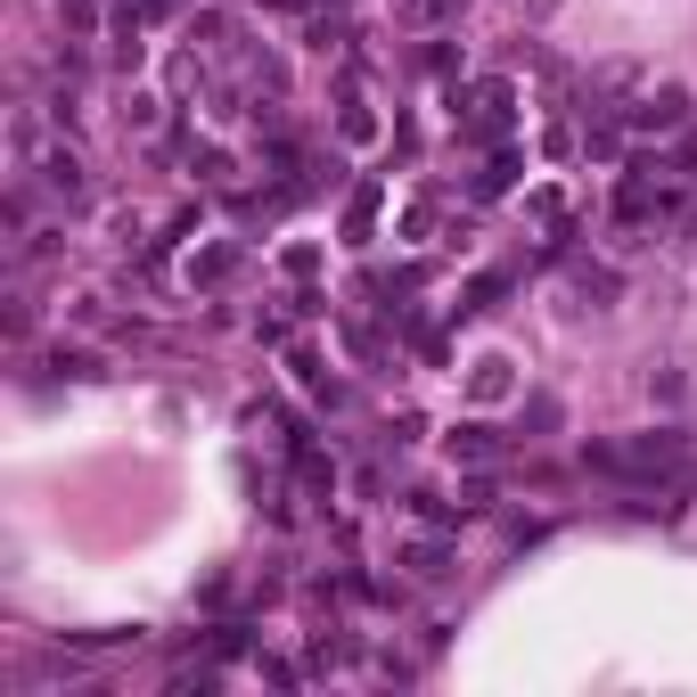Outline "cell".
Returning a JSON list of instances; mask_svg holds the SVG:
<instances>
[{"instance_id":"6da1fadb","label":"cell","mask_w":697,"mask_h":697,"mask_svg":"<svg viewBox=\"0 0 697 697\" xmlns=\"http://www.w3.org/2000/svg\"><path fill=\"white\" fill-rule=\"evenodd\" d=\"M681 459H689V435L657 427V435H632V443H599L590 468H607V476H665V468H681Z\"/></svg>"},{"instance_id":"7a4b0ae2","label":"cell","mask_w":697,"mask_h":697,"mask_svg":"<svg viewBox=\"0 0 697 697\" xmlns=\"http://www.w3.org/2000/svg\"><path fill=\"white\" fill-rule=\"evenodd\" d=\"M624 123H632V132H681V123H689V91H681V82H657V91H640L624 108Z\"/></svg>"},{"instance_id":"3957f363","label":"cell","mask_w":697,"mask_h":697,"mask_svg":"<svg viewBox=\"0 0 697 697\" xmlns=\"http://www.w3.org/2000/svg\"><path fill=\"white\" fill-rule=\"evenodd\" d=\"M26 173H33L41 189H50L58 205H82V198H91V173H82V156H74V148H41Z\"/></svg>"},{"instance_id":"277c9868","label":"cell","mask_w":697,"mask_h":697,"mask_svg":"<svg viewBox=\"0 0 697 697\" xmlns=\"http://www.w3.org/2000/svg\"><path fill=\"white\" fill-rule=\"evenodd\" d=\"M452 459H501V435L493 427H452Z\"/></svg>"},{"instance_id":"5b68a950","label":"cell","mask_w":697,"mask_h":697,"mask_svg":"<svg viewBox=\"0 0 697 697\" xmlns=\"http://www.w3.org/2000/svg\"><path fill=\"white\" fill-rule=\"evenodd\" d=\"M123 132H156V99H148V91L123 99Z\"/></svg>"},{"instance_id":"8992f818","label":"cell","mask_w":697,"mask_h":697,"mask_svg":"<svg viewBox=\"0 0 697 697\" xmlns=\"http://www.w3.org/2000/svg\"><path fill=\"white\" fill-rule=\"evenodd\" d=\"M411 566H418V575H427V583H443V575H452V566H443V550H435V542H418V550H411Z\"/></svg>"},{"instance_id":"52a82bcc","label":"cell","mask_w":697,"mask_h":697,"mask_svg":"<svg viewBox=\"0 0 697 697\" xmlns=\"http://www.w3.org/2000/svg\"><path fill=\"white\" fill-rule=\"evenodd\" d=\"M476 394H509V362H484L476 370Z\"/></svg>"},{"instance_id":"ba28073f","label":"cell","mask_w":697,"mask_h":697,"mask_svg":"<svg viewBox=\"0 0 697 697\" xmlns=\"http://www.w3.org/2000/svg\"><path fill=\"white\" fill-rule=\"evenodd\" d=\"M558 9V0H525V17H550Z\"/></svg>"},{"instance_id":"9c48e42d","label":"cell","mask_w":697,"mask_h":697,"mask_svg":"<svg viewBox=\"0 0 697 697\" xmlns=\"http://www.w3.org/2000/svg\"><path fill=\"white\" fill-rule=\"evenodd\" d=\"M689 230H697V222H689Z\"/></svg>"}]
</instances>
